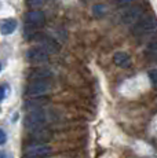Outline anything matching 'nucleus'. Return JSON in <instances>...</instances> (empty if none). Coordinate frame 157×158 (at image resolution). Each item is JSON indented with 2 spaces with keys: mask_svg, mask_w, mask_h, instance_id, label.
Returning <instances> with one entry per match:
<instances>
[{
  "mask_svg": "<svg viewBox=\"0 0 157 158\" xmlns=\"http://www.w3.org/2000/svg\"><path fill=\"white\" fill-rule=\"evenodd\" d=\"M157 32V19L153 15H147L143 17L135 23L132 28V33L137 37H145V36H150Z\"/></svg>",
  "mask_w": 157,
  "mask_h": 158,
  "instance_id": "f257e3e1",
  "label": "nucleus"
},
{
  "mask_svg": "<svg viewBox=\"0 0 157 158\" xmlns=\"http://www.w3.org/2000/svg\"><path fill=\"white\" fill-rule=\"evenodd\" d=\"M51 89V83L48 78L43 80H33L26 88V95L28 96H40L47 94Z\"/></svg>",
  "mask_w": 157,
  "mask_h": 158,
  "instance_id": "f03ea898",
  "label": "nucleus"
},
{
  "mask_svg": "<svg viewBox=\"0 0 157 158\" xmlns=\"http://www.w3.org/2000/svg\"><path fill=\"white\" fill-rule=\"evenodd\" d=\"M46 23V17H44L43 11L33 10L29 11L25 17V26L26 29H39L43 28Z\"/></svg>",
  "mask_w": 157,
  "mask_h": 158,
  "instance_id": "7ed1b4c3",
  "label": "nucleus"
},
{
  "mask_svg": "<svg viewBox=\"0 0 157 158\" xmlns=\"http://www.w3.org/2000/svg\"><path fill=\"white\" fill-rule=\"evenodd\" d=\"M51 147L44 143H36L31 144L25 150V158H46L50 156Z\"/></svg>",
  "mask_w": 157,
  "mask_h": 158,
  "instance_id": "20e7f679",
  "label": "nucleus"
},
{
  "mask_svg": "<svg viewBox=\"0 0 157 158\" xmlns=\"http://www.w3.org/2000/svg\"><path fill=\"white\" fill-rule=\"evenodd\" d=\"M26 60L31 63H44L48 60V52L41 47H32L26 51Z\"/></svg>",
  "mask_w": 157,
  "mask_h": 158,
  "instance_id": "39448f33",
  "label": "nucleus"
},
{
  "mask_svg": "<svg viewBox=\"0 0 157 158\" xmlns=\"http://www.w3.org/2000/svg\"><path fill=\"white\" fill-rule=\"evenodd\" d=\"M44 123V114L41 110H33L28 113L25 118V127L29 129H39L41 128Z\"/></svg>",
  "mask_w": 157,
  "mask_h": 158,
  "instance_id": "423d86ee",
  "label": "nucleus"
},
{
  "mask_svg": "<svg viewBox=\"0 0 157 158\" xmlns=\"http://www.w3.org/2000/svg\"><path fill=\"white\" fill-rule=\"evenodd\" d=\"M32 39L37 40L39 44H40L39 47L44 48L48 54L50 52H58L59 51V45L57 44V41L53 40V39H50V37H47V36H44V35H32Z\"/></svg>",
  "mask_w": 157,
  "mask_h": 158,
  "instance_id": "0eeeda50",
  "label": "nucleus"
},
{
  "mask_svg": "<svg viewBox=\"0 0 157 158\" xmlns=\"http://www.w3.org/2000/svg\"><path fill=\"white\" fill-rule=\"evenodd\" d=\"M142 15V7H138V6H132L128 10L123 14V22L127 23V25H132V23L138 22L141 19Z\"/></svg>",
  "mask_w": 157,
  "mask_h": 158,
  "instance_id": "6e6552de",
  "label": "nucleus"
},
{
  "mask_svg": "<svg viewBox=\"0 0 157 158\" xmlns=\"http://www.w3.org/2000/svg\"><path fill=\"white\" fill-rule=\"evenodd\" d=\"M113 62L114 65H117L119 68H123V69H127L131 66V58H129L128 54L123 52V51H119L113 55Z\"/></svg>",
  "mask_w": 157,
  "mask_h": 158,
  "instance_id": "1a4fd4ad",
  "label": "nucleus"
},
{
  "mask_svg": "<svg viewBox=\"0 0 157 158\" xmlns=\"http://www.w3.org/2000/svg\"><path fill=\"white\" fill-rule=\"evenodd\" d=\"M17 29V21L13 19V18H8V19H3L0 22V33L4 36L11 35L14 33Z\"/></svg>",
  "mask_w": 157,
  "mask_h": 158,
  "instance_id": "9d476101",
  "label": "nucleus"
},
{
  "mask_svg": "<svg viewBox=\"0 0 157 158\" xmlns=\"http://www.w3.org/2000/svg\"><path fill=\"white\" fill-rule=\"evenodd\" d=\"M51 72L47 70V69H36V70H32V73L29 74V78L32 80H43V78H50Z\"/></svg>",
  "mask_w": 157,
  "mask_h": 158,
  "instance_id": "9b49d317",
  "label": "nucleus"
},
{
  "mask_svg": "<svg viewBox=\"0 0 157 158\" xmlns=\"http://www.w3.org/2000/svg\"><path fill=\"white\" fill-rule=\"evenodd\" d=\"M146 55L152 62L157 63V41H153V43H150L149 45H147Z\"/></svg>",
  "mask_w": 157,
  "mask_h": 158,
  "instance_id": "f8f14e48",
  "label": "nucleus"
},
{
  "mask_svg": "<svg viewBox=\"0 0 157 158\" xmlns=\"http://www.w3.org/2000/svg\"><path fill=\"white\" fill-rule=\"evenodd\" d=\"M149 77H150V80H152L153 85L157 88V70H150L149 72Z\"/></svg>",
  "mask_w": 157,
  "mask_h": 158,
  "instance_id": "ddd939ff",
  "label": "nucleus"
},
{
  "mask_svg": "<svg viewBox=\"0 0 157 158\" xmlns=\"http://www.w3.org/2000/svg\"><path fill=\"white\" fill-rule=\"evenodd\" d=\"M6 140H7V136H6V132L0 128V144H4Z\"/></svg>",
  "mask_w": 157,
  "mask_h": 158,
  "instance_id": "4468645a",
  "label": "nucleus"
},
{
  "mask_svg": "<svg viewBox=\"0 0 157 158\" xmlns=\"http://www.w3.org/2000/svg\"><path fill=\"white\" fill-rule=\"evenodd\" d=\"M44 2H46V0H29V4H31V6H36V7H37V6L43 4Z\"/></svg>",
  "mask_w": 157,
  "mask_h": 158,
  "instance_id": "2eb2a0df",
  "label": "nucleus"
},
{
  "mask_svg": "<svg viewBox=\"0 0 157 158\" xmlns=\"http://www.w3.org/2000/svg\"><path fill=\"white\" fill-rule=\"evenodd\" d=\"M6 98V85H0V102Z\"/></svg>",
  "mask_w": 157,
  "mask_h": 158,
  "instance_id": "dca6fc26",
  "label": "nucleus"
},
{
  "mask_svg": "<svg viewBox=\"0 0 157 158\" xmlns=\"http://www.w3.org/2000/svg\"><path fill=\"white\" fill-rule=\"evenodd\" d=\"M119 4H121V6H125V4H129V3H132L134 0H116Z\"/></svg>",
  "mask_w": 157,
  "mask_h": 158,
  "instance_id": "f3484780",
  "label": "nucleus"
},
{
  "mask_svg": "<svg viewBox=\"0 0 157 158\" xmlns=\"http://www.w3.org/2000/svg\"><path fill=\"white\" fill-rule=\"evenodd\" d=\"M0 158H7V156H6L4 151H0Z\"/></svg>",
  "mask_w": 157,
  "mask_h": 158,
  "instance_id": "a211bd4d",
  "label": "nucleus"
},
{
  "mask_svg": "<svg viewBox=\"0 0 157 158\" xmlns=\"http://www.w3.org/2000/svg\"><path fill=\"white\" fill-rule=\"evenodd\" d=\"M0 70H2V65H0Z\"/></svg>",
  "mask_w": 157,
  "mask_h": 158,
  "instance_id": "6ab92c4d",
  "label": "nucleus"
}]
</instances>
